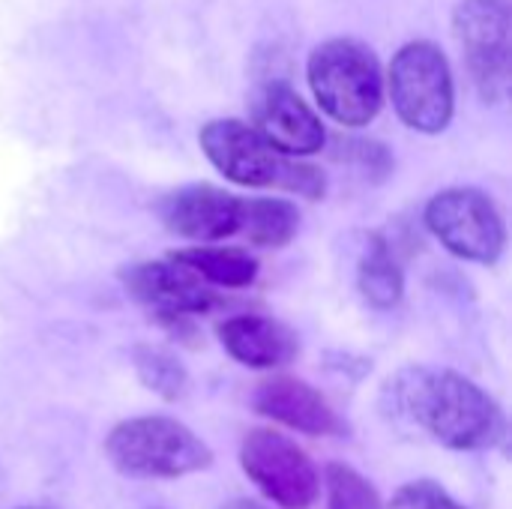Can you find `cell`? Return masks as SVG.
Returning a JSON list of instances; mask_svg holds the SVG:
<instances>
[{"label": "cell", "instance_id": "6da1fadb", "mask_svg": "<svg viewBox=\"0 0 512 509\" xmlns=\"http://www.w3.org/2000/svg\"><path fill=\"white\" fill-rule=\"evenodd\" d=\"M399 414L450 450H492L504 438L498 402L459 372L405 369L390 384Z\"/></svg>", "mask_w": 512, "mask_h": 509}, {"label": "cell", "instance_id": "7a4b0ae2", "mask_svg": "<svg viewBox=\"0 0 512 509\" xmlns=\"http://www.w3.org/2000/svg\"><path fill=\"white\" fill-rule=\"evenodd\" d=\"M201 150L231 183L252 189H288L306 198L324 195V177L312 165H300L279 150H273L252 123L243 120H213L201 129Z\"/></svg>", "mask_w": 512, "mask_h": 509}, {"label": "cell", "instance_id": "3957f363", "mask_svg": "<svg viewBox=\"0 0 512 509\" xmlns=\"http://www.w3.org/2000/svg\"><path fill=\"white\" fill-rule=\"evenodd\" d=\"M111 465L135 480H177L210 468V447L171 417H135L111 429L105 441Z\"/></svg>", "mask_w": 512, "mask_h": 509}, {"label": "cell", "instance_id": "277c9868", "mask_svg": "<svg viewBox=\"0 0 512 509\" xmlns=\"http://www.w3.org/2000/svg\"><path fill=\"white\" fill-rule=\"evenodd\" d=\"M309 87L336 123L366 126L384 105L378 57L357 39H330L309 57Z\"/></svg>", "mask_w": 512, "mask_h": 509}, {"label": "cell", "instance_id": "5b68a950", "mask_svg": "<svg viewBox=\"0 0 512 509\" xmlns=\"http://www.w3.org/2000/svg\"><path fill=\"white\" fill-rule=\"evenodd\" d=\"M390 96L405 126L441 132L453 117V75L444 51L432 42L405 45L390 63Z\"/></svg>", "mask_w": 512, "mask_h": 509}, {"label": "cell", "instance_id": "8992f818", "mask_svg": "<svg viewBox=\"0 0 512 509\" xmlns=\"http://www.w3.org/2000/svg\"><path fill=\"white\" fill-rule=\"evenodd\" d=\"M429 231L459 258L495 264L507 246L504 216L495 201L468 186L444 189L426 204Z\"/></svg>", "mask_w": 512, "mask_h": 509}, {"label": "cell", "instance_id": "52a82bcc", "mask_svg": "<svg viewBox=\"0 0 512 509\" xmlns=\"http://www.w3.org/2000/svg\"><path fill=\"white\" fill-rule=\"evenodd\" d=\"M240 465L276 507L309 509L321 492L312 459L273 429H255L243 438Z\"/></svg>", "mask_w": 512, "mask_h": 509}, {"label": "cell", "instance_id": "ba28073f", "mask_svg": "<svg viewBox=\"0 0 512 509\" xmlns=\"http://www.w3.org/2000/svg\"><path fill=\"white\" fill-rule=\"evenodd\" d=\"M453 27L483 99H504L510 84V0H462Z\"/></svg>", "mask_w": 512, "mask_h": 509}, {"label": "cell", "instance_id": "9c48e42d", "mask_svg": "<svg viewBox=\"0 0 512 509\" xmlns=\"http://www.w3.org/2000/svg\"><path fill=\"white\" fill-rule=\"evenodd\" d=\"M255 132L282 156H312L324 147V126L318 114L285 84L270 81L252 102Z\"/></svg>", "mask_w": 512, "mask_h": 509}, {"label": "cell", "instance_id": "30bf717a", "mask_svg": "<svg viewBox=\"0 0 512 509\" xmlns=\"http://www.w3.org/2000/svg\"><path fill=\"white\" fill-rule=\"evenodd\" d=\"M123 285L138 303H144L162 318L204 315L216 303L210 285L201 276H195L189 267L177 264L174 258L132 264L123 273Z\"/></svg>", "mask_w": 512, "mask_h": 509}, {"label": "cell", "instance_id": "8fae6325", "mask_svg": "<svg viewBox=\"0 0 512 509\" xmlns=\"http://www.w3.org/2000/svg\"><path fill=\"white\" fill-rule=\"evenodd\" d=\"M162 222L186 240L201 243H222L231 237H240V219H243V198H234L225 189L198 183L183 186L171 192L162 207Z\"/></svg>", "mask_w": 512, "mask_h": 509}, {"label": "cell", "instance_id": "7c38bea8", "mask_svg": "<svg viewBox=\"0 0 512 509\" xmlns=\"http://www.w3.org/2000/svg\"><path fill=\"white\" fill-rule=\"evenodd\" d=\"M252 405L258 414H264L294 432H303V435L321 438V435L342 432V420L336 417L333 405L315 387H309L306 381L288 378V375L258 384Z\"/></svg>", "mask_w": 512, "mask_h": 509}, {"label": "cell", "instance_id": "4fadbf2b", "mask_svg": "<svg viewBox=\"0 0 512 509\" xmlns=\"http://www.w3.org/2000/svg\"><path fill=\"white\" fill-rule=\"evenodd\" d=\"M225 351L249 369H276L297 354L291 330L261 315H237L219 327Z\"/></svg>", "mask_w": 512, "mask_h": 509}, {"label": "cell", "instance_id": "5bb4252c", "mask_svg": "<svg viewBox=\"0 0 512 509\" xmlns=\"http://www.w3.org/2000/svg\"><path fill=\"white\" fill-rule=\"evenodd\" d=\"M171 258L189 267L207 285H219V288H246L258 276V261L234 246H192L174 252Z\"/></svg>", "mask_w": 512, "mask_h": 509}, {"label": "cell", "instance_id": "9a60e30c", "mask_svg": "<svg viewBox=\"0 0 512 509\" xmlns=\"http://www.w3.org/2000/svg\"><path fill=\"white\" fill-rule=\"evenodd\" d=\"M300 228V213L285 198H243L240 237L252 246L279 249L294 240Z\"/></svg>", "mask_w": 512, "mask_h": 509}, {"label": "cell", "instance_id": "2e32d148", "mask_svg": "<svg viewBox=\"0 0 512 509\" xmlns=\"http://www.w3.org/2000/svg\"><path fill=\"white\" fill-rule=\"evenodd\" d=\"M357 288L363 300L375 309H393L402 300L405 279L384 237L372 234L357 267Z\"/></svg>", "mask_w": 512, "mask_h": 509}, {"label": "cell", "instance_id": "e0dca14e", "mask_svg": "<svg viewBox=\"0 0 512 509\" xmlns=\"http://www.w3.org/2000/svg\"><path fill=\"white\" fill-rule=\"evenodd\" d=\"M327 509H384L375 486L348 465H327Z\"/></svg>", "mask_w": 512, "mask_h": 509}, {"label": "cell", "instance_id": "ac0fdd59", "mask_svg": "<svg viewBox=\"0 0 512 509\" xmlns=\"http://www.w3.org/2000/svg\"><path fill=\"white\" fill-rule=\"evenodd\" d=\"M135 369L141 381L162 399H180L186 390L183 366L162 348H135Z\"/></svg>", "mask_w": 512, "mask_h": 509}, {"label": "cell", "instance_id": "d6986e66", "mask_svg": "<svg viewBox=\"0 0 512 509\" xmlns=\"http://www.w3.org/2000/svg\"><path fill=\"white\" fill-rule=\"evenodd\" d=\"M387 509H465L450 492H444L432 480H417L402 486L393 495V504Z\"/></svg>", "mask_w": 512, "mask_h": 509}, {"label": "cell", "instance_id": "ffe728a7", "mask_svg": "<svg viewBox=\"0 0 512 509\" xmlns=\"http://www.w3.org/2000/svg\"><path fill=\"white\" fill-rule=\"evenodd\" d=\"M222 509H267V507H261V504H255V501H231V504H225Z\"/></svg>", "mask_w": 512, "mask_h": 509}, {"label": "cell", "instance_id": "44dd1931", "mask_svg": "<svg viewBox=\"0 0 512 509\" xmlns=\"http://www.w3.org/2000/svg\"><path fill=\"white\" fill-rule=\"evenodd\" d=\"M24 509H42V507H24Z\"/></svg>", "mask_w": 512, "mask_h": 509}]
</instances>
